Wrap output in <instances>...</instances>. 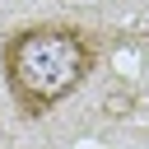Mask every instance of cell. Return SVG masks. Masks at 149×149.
Wrapping results in <instances>:
<instances>
[{
	"label": "cell",
	"mask_w": 149,
	"mask_h": 149,
	"mask_svg": "<svg viewBox=\"0 0 149 149\" xmlns=\"http://www.w3.org/2000/svg\"><path fill=\"white\" fill-rule=\"evenodd\" d=\"M93 70H98L93 33L65 19L23 23L0 42V74H5L9 102L28 121H42L47 112H56Z\"/></svg>",
	"instance_id": "1"
}]
</instances>
